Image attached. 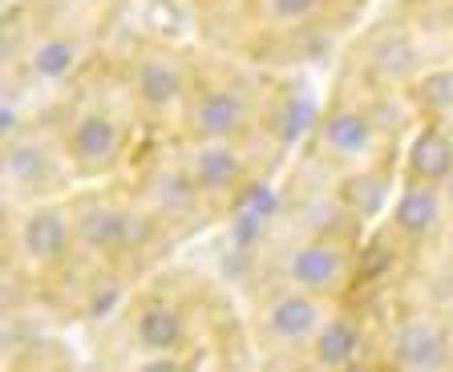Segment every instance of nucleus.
I'll return each mask as SVG.
<instances>
[{
  "label": "nucleus",
  "mask_w": 453,
  "mask_h": 372,
  "mask_svg": "<svg viewBox=\"0 0 453 372\" xmlns=\"http://www.w3.org/2000/svg\"><path fill=\"white\" fill-rule=\"evenodd\" d=\"M396 223L409 235H425L437 223V194L434 191H409L405 199L396 202Z\"/></svg>",
  "instance_id": "14"
},
{
  "label": "nucleus",
  "mask_w": 453,
  "mask_h": 372,
  "mask_svg": "<svg viewBox=\"0 0 453 372\" xmlns=\"http://www.w3.org/2000/svg\"><path fill=\"white\" fill-rule=\"evenodd\" d=\"M316 4H320V0H272V12L280 20H300V17H308Z\"/></svg>",
  "instance_id": "20"
},
{
  "label": "nucleus",
  "mask_w": 453,
  "mask_h": 372,
  "mask_svg": "<svg viewBox=\"0 0 453 372\" xmlns=\"http://www.w3.org/2000/svg\"><path fill=\"white\" fill-rule=\"evenodd\" d=\"M20 243H25V251L33 259H57L61 251L69 247L65 215H61V210H37V215H28Z\"/></svg>",
  "instance_id": "5"
},
{
  "label": "nucleus",
  "mask_w": 453,
  "mask_h": 372,
  "mask_svg": "<svg viewBox=\"0 0 453 372\" xmlns=\"http://www.w3.org/2000/svg\"><path fill=\"white\" fill-rule=\"evenodd\" d=\"M73 61H77L73 41H45V45L33 53V69H37L41 77H49V81L65 77L69 69H73Z\"/></svg>",
  "instance_id": "16"
},
{
  "label": "nucleus",
  "mask_w": 453,
  "mask_h": 372,
  "mask_svg": "<svg viewBox=\"0 0 453 372\" xmlns=\"http://www.w3.org/2000/svg\"><path fill=\"white\" fill-rule=\"evenodd\" d=\"M288 276H292V284H300L303 292H328V287H336L340 276H344V259H340V251L324 247V243H303V247L292 251V259H288Z\"/></svg>",
  "instance_id": "1"
},
{
  "label": "nucleus",
  "mask_w": 453,
  "mask_h": 372,
  "mask_svg": "<svg viewBox=\"0 0 453 372\" xmlns=\"http://www.w3.org/2000/svg\"><path fill=\"white\" fill-rule=\"evenodd\" d=\"M138 340L146 348H174V344H182V315L170 304H150L138 315Z\"/></svg>",
  "instance_id": "9"
},
{
  "label": "nucleus",
  "mask_w": 453,
  "mask_h": 372,
  "mask_svg": "<svg viewBox=\"0 0 453 372\" xmlns=\"http://www.w3.org/2000/svg\"><path fill=\"white\" fill-rule=\"evenodd\" d=\"M113 150H118V125L105 114H85L73 125V134H69V154H73V163L85 166V171L105 166L113 158Z\"/></svg>",
  "instance_id": "2"
},
{
  "label": "nucleus",
  "mask_w": 453,
  "mask_h": 372,
  "mask_svg": "<svg viewBox=\"0 0 453 372\" xmlns=\"http://www.w3.org/2000/svg\"><path fill=\"white\" fill-rule=\"evenodd\" d=\"M138 94H142V102L150 105V110H166V105L179 102L182 81H179V73H174L170 65L150 61V65L138 69Z\"/></svg>",
  "instance_id": "11"
},
{
  "label": "nucleus",
  "mask_w": 453,
  "mask_h": 372,
  "mask_svg": "<svg viewBox=\"0 0 453 372\" xmlns=\"http://www.w3.org/2000/svg\"><path fill=\"white\" fill-rule=\"evenodd\" d=\"M449 199H453V182H449Z\"/></svg>",
  "instance_id": "21"
},
{
  "label": "nucleus",
  "mask_w": 453,
  "mask_h": 372,
  "mask_svg": "<svg viewBox=\"0 0 453 372\" xmlns=\"http://www.w3.org/2000/svg\"><path fill=\"white\" fill-rule=\"evenodd\" d=\"M81 235L89 239L94 247H122V243H130L134 223L126 219L122 210L97 207V210H89V215L81 219Z\"/></svg>",
  "instance_id": "12"
},
{
  "label": "nucleus",
  "mask_w": 453,
  "mask_h": 372,
  "mask_svg": "<svg viewBox=\"0 0 453 372\" xmlns=\"http://www.w3.org/2000/svg\"><path fill=\"white\" fill-rule=\"evenodd\" d=\"M243 97L231 94V89H215V94H207L203 102L195 105V130L203 138H226L235 134L239 125H243Z\"/></svg>",
  "instance_id": "4"
},
{
  "label": "nucleus",
  "mask_w": 453,
  "mask_h": 372,
  "mask_svg": "<svg viewBox=\"0 0 453 372\" xmlns=\"http://www.w3.org/2000/svg\"><path fill=\"white\" fill-rule=\"evenodd\" d=\"M360 348V332L349 324V320H328V324H320V332H316V361L320 364H349L352 356H357Z\"/></svg>",
  "instance_id": "10"
},
{
  "label": "nucleus",
  "mask_w": 453,
  "mask_h": 372,
  "mask_svg": "<svg viewBox=\"0 0 453 372\" xmlns=\"http://www.w3.org/2000/svg\"><path fill=\"white\" fill-rule=\"evenodd\" d=\"M308 122H311V102H288L283 105V114H280V138L283 142H296V138L308 130Z\"/></svg>",
  "instance_id": "17"
},
{
  "label": "nucleus",
  "mask_w": 453,
  "mask_h": 372,
  "mask_svg": "<svg viewBox=\"0 0 453 372\" xmlns=\"http://www.w3.org/2000/svg\"><path fill=\"white\" fill-rule=\"evenodd\" d=\"M421 97H425L429 105H449V102H453V77H449V73H434V77H425Z\"/></svg>",
  "instance_id": "19"
},
{
  "label": "nucleus",
  "mask_w": 453,
  "mask_h": 372,
  "mask_svg": "<svg viewBox=\"0 0 453 372\" xmlns=\"http://www.w3.org/2000/svg\"><path fill=\"white\" fill-rule=\"evenodd\" d=\"M195 174L190 178H182V174H162V186H158V199H162V207H182V202L195 194Z\"/></svg>",
  "instance_id": "18"
},
{
  "label": "nucleus",
  "mask_w": 453,
  "mask_h": 372,
  "mask_svg": "<svg viewBox=\"0 0 453 372\" xmlns=\"http://www.w3.org/2000/svg\"><path fill=\"white\" fill-rule=\"evenodd\" d=\"M449 166H453V150L441 134L429 130V134L417 138V146H413V171L417 174H425V178H445Z\"/></svg>",
  "instance_id": "13"
},
{
  "label": "nucleus",
  "mask_w": 453,
  "mask_h": 372,
  "mask_svg": "<svg viewBox=\"0 0 453 372\" xmlns=\"http://www.w3.org/2000/svg\"><path fill=\"white\" fill-rule=\"evenodd\" d=\"M272 332L283 340H303L320 332V307L308 296H280L272 304Z\"/></svg>",
  "instance_id": "6"
},
{
  "label": "nucleus",
  "mask_w": 453,
  "mask_h": 372,
  "mask_svg": "<svg viewBox=\"0 0 453 372\" xmlns=\"http://www.w3.org/2000/svg\"><path fill=\"white\" fill-rule=\"evenodd\" d=\"M396 361L405 368H441L445 364V340L434 324L425 320H409L396 332Z\"/></svg>",
  "instance_id": "3"
},
{
  "label": "nucleus",
  "mask_w": 453,
  "mask_h": 372,
  "mask_svg": "<svg viewBox=\"0 0 453 372\" xmlns=\"http://www.w3.org/2000/svg\"><path fill=\"white\" fill-rule=\"evenodd\" d=\"M190 174H195V182L203 186V191H223V186H231V182L239 178V158L231 154V146L211 142L195 154Z\"/></svg>",
  "instance_id": "7"
},
{
  "label": "nucleus",
  "mask_w": 453,
  "mask_h": 372,
  "mask_svg": "<svg viewBox=\"0 0 453 372\" xmlns=\"http://www.w3.org/2000/svg\"><path fill=\"white\" fill-rule=\"evenodd\" d=\"M324 142L336 154H365L368 142H372V125H368V118L357 114V110H340V114L328 118Z\"/></svg>",
  "instance_id": "8"
},
{
  "label": "nucleus",
  "mask_w": 453,
  "mask_h": 372,
  "mask_svg": "<svg viewBox=\"0 0 453 372\" xmlns=\"http://www.w3.org/2000/svg\"><path fill=\"white\" fill-rule=\"evenodd\" d=\"M4 166H9L12 182H41V178H49L45 150H41V146H33V142H12Z\"/></svg>",
  "instance_id": "15"
}]
</instances>
